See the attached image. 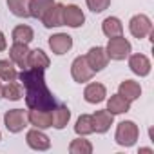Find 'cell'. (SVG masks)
Masks as SVG:
<instances>
[{
	"instance_id": "obj_3",
	"label": "cell",
	"mask_w": 154,
	"mask_h": 154,
	"mask_svg": "<svg viewBox=\"0 0 154 154\" xmlns=\"http://www.w3.org/2000/svg\"><path fill=\"white\" fill-rule=\"evenodd\" d=\"M105 51H107V56L111 60H125L131 53V44L122 35L112 36V38H109V45H107Z\"/></svg>"
},
{
	"instance_id": "obj_11",
	"label": "cell",
	"mask_w": 154,
	"mask_h": 154,
	"mask_svg": "<svg viewBox=\"0 0 154 154\" xmlns=\"http://www.w3.org/2000/svg\"><path fill=\"white\" fill-rule=\"evenodd\" d=\"M49 47L53 49L54 54H63L72 47V38L65 33H58L49 38Z\"/></svg>"
},
{
	"instance_id": "obj_17",
	"label": "cell",
	"mask_w": 154,
	"mask_h": 154,
	"mask_svg": "<svg viewBox=\"0 0 154 154\" xmlns=\"http://www.w3.org/2000/svg\"><path fill=\"white\" fill-rule=\"evenodd\" d=\"M71 118V112L65 105H54L51 109V120H53V127L54 129H63L67 125Z\"/></svg>"
},
{
	"instance_id": "obj_28",
	"label": "cell",
	"mask_w": 154,
	"mask_h": 154,
	"mask_svg": "<svg viewBox=\"0 0 154 154\" xmlns=\"http://www.w3.org/2000/svg\"><path fill=\"white\" fill-rule=\"evenodd\" d=\"M69 150L71 154H91L93 152V145L87 141V140H72V143L69 145Z\"/></svg>"
},
{
	"instance_id": "obj_22",
	"label": "cell",
	"mask_w": 154,
	"mask_h": 154,
	"mask_svg": "<svg viewBox=\"0 0 154 154\" xmlns=\"http://www.w3.org/2000/svg\"><path fill=\"white\" fill-rule=\"evenodd\" d=\"M102 29H103V33H105L109 38H112V36H120V35H122L123 26H122V22H120L116 17H109V18L103 20Z\"/></svg>"
},
{
	"instance_id": "obj_29",
	"label": "cell",
	"mask_w": 154,
	"mask_h": 154,
	"mask_svg": "<svg viewBox=\"0 0 154 154\" xmlns=\"http://www.w3.org/2000/svg\"><path fill=\"white\" fill-rule=\"evenodd\" d=\"M109 4H111V0H87L89 9L94 11V13H102V11H105V9L109 8Z\"/></svg>"
},
{
	"instance_id": "obj_23",
	"label": "cell",
	"mask_w": 154,
	"mask_h": 154,
	"mask_svg": "<svg viewBox=\"0 0 154 154\" xmlns=\"http://www.w3.org/2000/svg\"><path fill=\"white\" fill-rule=\"evenodd\" d=\"M74 131H76V134H80V136H87V134L94 132L93 116H89V114H82V116L78 118V122H76V125H74Z\"/></svg>"
},
{
	"instance_id": "obj_2",
	"label": "cell",
	"mask_w": 154,
	"mask_h": 154,
	"mask_svg": "<svg viewBox=\"0 0 154 154\" xmlns=\"http://www.w3.org/2000/svg\"><path fill=\"white\" fill-rule=\"evenodd\" d=\"M138 125L134 122H122L116 129V143L122 147H131L138 140Z\"/></svg>"
},
{
	"instance_id": "obj_10",
	"label": "cell",
	"mask_w": 154,
	"mask_h": 154,
	"mask_svg": "<svg viewBox=\"0 0 154 154\" xmlns=\"http://www.w3.org/2000/svg\"><path fill=\"white\" fill-rule=\"evenodd\" d=\"M27 120L31 125H35L36 129H47L53 127V120H51V111H42V109H31L27 114Z\"/></svg>"
},
{
	"instance_id": "obj_12",
	"label": "cell",
	"mask_w": 154,
	"mask_h": 154,
	"mask_svg": "<svg viewBox=\"0 0 154 154\" xmlns=\"http://www.w3.org/2000/svg\"><path fill=\"white\" fill-rule=\"evenodd\" d=\"M9 56H11V60H13L18 67L27 69V56H29L27 44H18V42H15V44L11 45V49H9Z\"/></svg>"
},
{
	"instance_id": "obj_4",
	"label": "cell",
	"mask_w": 154,
	"mask_h": 154,
	"mask_svg": "<svg viewBox=\"0 0 154 154\" xmlns=\"http://www.w3.org/2000/svg\"><path fill=\"white\" fill-rule=\"evenodd\" d=\"M4 122H6V127L9 132H20L24 131V127H27V114L26 111L22 109H13V111H8L6 116H4Z\"/></svg>"
},
{
	"instance_id": "obj_13",
	"label": "cell",
	"mask_w": 154,
	"mask_h": 154,
	"mask_svg": "<svg viewBox=\"0 0 154 154\" xmlns=\"http://www.w3.org/2000/svg\"><path fill=\"white\" fill-rule=\"evenodd\" d=\"M27 145L35 150H47L51 141L40 129H33V131L27 132Z\"/></svg>"
},
{
	"instance_id": "obj_30",
	"label": "cell",
	"mask_w": 154,
	"mask_h": 154,
	"mask_svg": "<svg viewBox=\"0 0 154 154\" xmlns=\"http://www.w3.org/2000/svg\"><path fill=\"white\" fill-rule=\"evenodd\" d=\"M8 47V42H6V36L2 35V31H0V51H4Z\"/></svg>"
},
{
	"instance_id": "obj_16",
	"label": "cell",
	"mask_w": 154,
	"mask_h": 154,
	"mask_svg": "<svg viewBox=\"0 0 154 154\" xmlns=\"http://www.w3.org/2000/svg\"><path fill=\"white\" fill-rule=\"evenodd\" d=\"M118 94H122L125 100L129 102H134L136 98H140L141 94V87L138 82H132V80H125L120 84V89H118Z\"/></svg>"
},
{
	"instance_id": "obj_24",
	"label": "cell",
	"mask_w": 154,
	"mask_h": 154,
	"mask_svg": "<svg viewBox=\"0 0 154 154\" xmlns=\"http://www.w3.org/2000/svg\"><path fill=\"white\" fill-rule=\"evenodd\" d=\"M8 6L15 17H20V18L29 17V0H8Z\"/></svg>"
},
{
	"instance_id": "obj_20",
	"label": "cell",
	"mask_w": 154,
	"mask_h": 154,
	"mask_svg": "<svg viewBox=\"0 0 154 154\" xmlns=\"http://www.w3.org/2000/svg\"><path fill=\"white\" fill-rule=\"evenodd\" d=\"M129 109H131V102L125 100L122 94H114L107 102V111L112 114H122V112H127Z\"/></svg>"
},
{
	"instance_id": "obj_21",
	"label": "cell",
	"mask_w": 154,
	"mask_h": 154,
	"mask_svg": "<svg viewBox=\"0 0 154 154\" xmlns=\"http://www.w3.org/2000/svg\"><path fill=\"white\" fill-rule=\"evenodd\" d=\"M54 4V0H29V17L42 18V15Z\"/></svg>"
},
{
	"instance_id": "obj_1",
	"label": "cell",
	"mask_w": 154,
	"mask_h": 154,
	"mask_svg": "<svg viewBox=\"0 0 154 154\" xmlns=\"http://www.w3.org/2000/svg\"><path fill=\"white\" fill-rule=\"evenodd\" d=\"M20 80L26 87V103L29 109H42L51 111L56 102L53 94L49 93L45 82H44V71L27 67L20 72Z\"/></svg>"
},
{
	"instance_id": "obj_14",
	"label": "cell",
	"mask_w": 154,
	"mask_h": 154,
	"mask_svg": "<svg viewBox=\"0 0 154 154\" xmlns=\"http://www.w3.org/2000/svg\"><path fill=\"white\" fill-rule=\"evenodd\" d=\"M112 120H114V114L109 112L107 109H105V111H96V112L93 114L94 131H96V132H107L109 127L112 125Z\"/></svg>"
},
{
	"instance_id": "obj_31",
	"label": "cell",
	"mask_w": 154,
	"mask_h": 154,
	"mask_svg": "<svg viewBox=\"0 0 154 154\" xmlns=\"http://www.w3.org/2000/svg\"><path fill=\"white\" fill-rule=\"evenodd\" d=\"M2 89H4V87H2V84H0V98H2Z\"/></svg>"
},
{
	"instance_id": "obj_18",
	"label": "cell",
	"mask_w": 154,
	"mask_h": 154,
	"mask_svg": "<svg viewBox=\"0 0 154 154\" xmlns=\"http://www.w3.org/2000/svg\"><path fill=\"white\" fill-rule=\"evenodd\" d=\"M84 96L89 103H100L105 100V87L102 84H89L84 91Z\"/></svg>"
},
{
	"instance_id": "obj_6",
	"label": "cell",
	"mask_w": 154,
	"mask_h": 154,
	"mask_svg": "<svg viewBox=\"0 0 154 154\" xmlns=\"http://www.w3.org/2000/svg\"><path fill=\"white\" fill-rule=\"evenodd\" d=\"M129 29H131L132 36H136V38H145V36L152 31V24H150L149 17H145V15H136V17H132V20H131V24H129Z\"/></svg>"
},
{
	"instance_id": "obj_7",
	"label": "cell",
	"mask_w": 154,
	"mask_h": 154,
	"mask_svg": "<svg viewBox=\"0 0 154 154\" xmlns=\"http://www.w3.org/2000/svg\"><path fill=\"white\" fill-rule=\"evenodd\" d=\"M85 60H87V63L91 65V69H93L94 72H98V71H102V69L107 65L109 56H107V51H105L103 47H93V49H89Z\"/></svg>"
},
{
	"instance_id": "obj_27",
	"label": "cell",
	"mask_w": 154,
	"mask_h": 154,
	"mask_svg": "<svg viewBox=\"0 0 154 154\" xmlns=\"http://www.w3.org/2000/svg\"><path fill=\"white\" fill-rule=\"evenodd\" d=\"M2 96L15 102V100H20L22 98V85L17 84V82H8V85L2 89Z\"/></svg>"
},
{
	"instance_id": "obj_5",
	"label": "cell",
	"mask_w": 154,
	"mask_h": 154,
	"mask_svg": "<svg viewBox=\"0 0 154 154\" xmlns=\"http://www.w3.org/2000/svg\"><path fill=\"white\" fill-rule=\"evenodd\" d=\"M71 74H72V78H74L76 82L84 84V82H89V80L93 78L94 71H93L91 65L87 63L85 56H78V58L72 62V65H71Z\"/></svg>"
},
{
	"instance_id": "obj_19",
	"label": "cell",
	"mask_w": 154,
	"mask_h": 154,
	"mask_svg": "<svg viewBox=\"0 0 154 154\" xmlns=\"http://www.w3.org/2000/svg\"><path fill=\"white\" fill-rule=\"evenodd\" d=\"M27 67H33V69H47L49 67V58L47 54L42 51V49H35V51H29V56H27Z\"/></svg>"
},
{
	"instance_id": "obj_26",
	"label": "cell",
	"mask_w": 154,
	"mask_h": 154,
	"mask_svg": "<svg viewBox=\"0 0 154 154\" xmlns=\"http://www.w3.org/2000/svg\"><path fill=\"white\" fill-rule=\"evenodd\" d=\"M13 40L18 44H29L33 40V29L29 26H18L13 29Z\"/></svg>"
},
{
	"instance_id": "obj_9",
	"label": "cell",
	"mask_w": 154,
	"mask_h": 154,
	"mask_svg": "<svg viewBox=\"0 0 154 154\" xmlns=\"http://www.w3.org/2000/svg\"><path fill=\"white\" fill-rule=\"evenodd\" d=\"M85 22V17L78 6H63V24L69 27H80Z\"/></svg>"
},
{
	"instance_id": "obj_15",
	"label": "cell",
	"mask_w": 154,
	"mask_h": 154,
	"mask_svg": "<svg viewBox=\"0 0 154 154\" xmlns=\"http://www.w3.org/2000/svg\"><path fill=\"white\" fill-rule=\"evenodd\" d=\"M129 67L132 72H136L140 76H147L150 72V62L145 54H132L129 58Z\"/></svg>"
},
{
	"instance_id": "obj_8",
	"label": "cell",
	"mask_w": 154,
	"mask_h": 154,
	"mask_svg": "<svg viewBox=\"0 0 154 154\" xmlns=\"http://www.w3.org/2000/svg\"><path fill=\"white\" fill-rule=\"evenodd\" d=\"M42 22L45 27H58L63 26V6L62 4H53L44 15H42Z\"/></svg>"
},
{
	"instance_id": "obj_25",
	"label": "cell",
	"mask_w": 154,
	"mask_h": 154,
	"mask_svg": "<svg viewBox=\"0 0 154 154\" xmlns=\"http://www.w3.org/2000/svg\"><path fill=\"white\" fill-rule=\"evenodd\" d=\"M17 76H18V72L9 60H0V78L6 82H15Z\"/></svg>"
}]
</instances>
